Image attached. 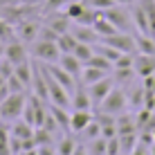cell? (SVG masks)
Listing matches in <instances>:
<instances>
[{
  "label": "cell",
  "instance_id": "cell-1",
  "mask_svg": "<svg viewBox=\"0 0 155 155\" xmlns=\"http://www.w3.org/2000/svg\"><path fill=\"white\" fill-rule=\"evenodd\" d=\"M97 108L101 110V113H106V115H121V113H126V108H128V94L124 92L121 88H115L108 92V97H106L101 104L97 106Z\"/></svg>",
  "mask_w": 155,
  "mask_h": 155
},
{
  "label": "cell",
  "instance_id": "cell-2",
  "mask_svg": "<svg viewBox=\"0 0 155 155\" xmlns=\"http://www.w3.org/2000/svg\"><path fill=\"white\" fill-rule=\"evenodd\" d=\"M25 104H27L25 92H9L7 97H5V101H0V117L7 119V121L18 119V117L23 115Z\"/></svg>",
  "mask_w": 155,
  "mask_h": 155
},
{
  "label": "cell",
  "instance_id": "cell-3",
  "mask_svg": "<svg viewBox=\"0 0 155 155\" xmlns=\"http://www.w3.org/2000/svg\"><path fill=\"white\" fill-rule=\"evenodd\" d=\"M31 54L34 58H38L43 63H58V58H61V47H58L56 41H43L38 38L34 43V47H31Z\"/></svg>",
  "mask_w": 155,
  "mask_h": 155
},
{
  "label": "cell",
  "instance_id": "cell-4",
  "mask_svg": "<svg viewBox=\"0 0 155 155\" xmlns=\"http://www.w3.org/2000/svg\"><path fill=\"white\" fill-rule=\"evenodd\" d=\"M101 43L115 47L119 52L126 54H137V45H135V34H128V31H117V34L108 36V38H101Z\"/></svg>",
  "mask_w": 155,
  "mask_h": 155
},
{
  "label": "cell",
  "instance_id": "cell-5",
  "mask_svg": "<svg viewBox=\"0 0 155 155\" xmlns=\"http://www.w3.org/2000/svg\"><path fill=\"white\" fill-rule=\"evenodd\" d=\"M101 16L108 18L119 31H128V29H130V25H133V18H130V14L124 9V5H115V7L101 12Z\"/></svg>",
  "mask_w": 155,
  "mask_h": 155
},
{
  "label": "cell",
  "instance_id": "cell-6",
  "mask_svg": "<svg viewBox=\"0 0 155 155\" xmlns=\"http://www.w3.org/2000/svg\"><path fill=\"white\" fill-rule=\"evenodd\" d=\"M115 85H117L115 79H110V77L99 79L97 83H90V85H88V94H90V99H92V106H99L101 101L108 97V92L115 88Z\"/></svg>",
  "mask_w": 155,
  "mask_h": 155
},
{
  "label": "cell",
  "instance_id": "cell-7",
  "mask_svg": "<svg viewBox=\"0 0 155 155\" xmlns=\"http://www.w3.org/2000/svg\"><path fill=\"white\" fill-rule=\"evenodd\" d=\"M45 68H47V72L54 77V81H58L63 88L68 90V92H74V88H77V81H74V77H72L68 70H63L58 63H45Z\"/></svg>",
  "mask_w": 155,
  "mask_h": 155
},
{
  "label": "cell",
  "instance_id": "cell-8",
  "mask_svg": "<svg viewBox=\"0 0 155 155\" xmlns=\"http://www.w3.org/2000/svg\"><path fill=\"white\" fill-rule=\"evenodd\" d=\"M135 74L142 79L151 77V74H155V54H140L137 52L135 54Z\"/></svg>",
  "mask_w": 155,
  "mask_h": 155
},
{
  "label": "cell",
  "instance_id": "cell-9",
  "mask_svg": "<svg viewBox=\"0 0 155 155\" xmlns=\"http://www.w3.org/2000/svg\"><path fill=\"white\" fill-rule=\"evenodd\" d=\"M5 58H9L14 65L27 61V50H25V43H23V41H16V38L9 41V43H5Z\"/></svg>",
  "mask_w": 155,
  "mask_h": 155
},
{
  "label": "cell",
  "instance_id": "cell-10",
  "mask_svg": "<svg viewBox=\"0 0 155 155\" xmlns=\"http://www.w3.org/2000/svg\"><path fill=\"white\" fill-rule=\"evenodd\" d=\"M31 94H36L41 101H50V88H47V81H45V74H43L41 68L34 65V77H31Z\"/></svg>",
  "mask_w": 155,
  "mask_h": 155
},
{
  "label": "cell",
  "instance_id": "cell-11",
  "mask_svg": "<svg viewBox=\"0 0 155 155\" xmlns=\"http://www.w3.org/2000/svg\"><path fill=\"white\" fill-rule=\"evenodd\" d=\"M94 119V115L90 110H74L70 115V130L72 133H83V128Z\"/></svg>",
  "mask_w": 155,
  "mask_h": 155
},
{
  "label": "cell",
  "instance_id": "cell-12",
  "mask_svg": "<svg viewBox=\"0 0 155 155\" xmlns=\"http://www.w3.org/2000/svg\"><path fill=\"white\" fill-rule=\"evenodd\" d=\"M130 18H133V25L137 27V31L140 34H148L151 36V23H148V16H146V12L140 7V2L133 7V12H130Z\"/></svg>",
  "mask_w": 155,
  "mask_h": 155
},
{
  "label": "cell",
  "instance_id": "cell-13",
  "mask_svg": "<svg viewBox=\"0 0 155 155\" xmlns=\"http://www.w3.org/2000/svg\"><path fill=\"white\" fill-rule=\"evenodd\" d=\"M70 31L74 34V38H77L79 43H90V45H94V43L99 41L94 27H90V25H74Z\"/></svg>",
  "mask_w": 155,
  "mask_h": 155
},
{
  "label": "cell",
  "instance_id": "cell-14",
  "mask_svg": "<svg viewBox=\"0 0 155 155\" xmlns=\"http://www.w3.org/2000/svg\"><path fill=\"white\" fill-rule=\"evenodd\" d=\"M72 108H74V110H92V99H90L88 90L81 88V85H77V88H74Z\"/></svg>",
  "mask_w": 155,
  "mask_h": 155
},
{
  "label": "cell",
  "instance_id": "cell-15",
  "mask_svg": "<svg viewBox=\"0 0 155 155\" xmlns=\"http://www.w3.org/2000/svg\"><path fill=\"white\" fill-rule=\"evenodd\" d=\"M58 65H61L63 70H68L74 79L81 77V72H83V63L79 61L74 54H61V58H58Z\"/></svg>",
  "mask_w": 155,
  "mask_h": 155
},
{
  "label": "cell",
  "instance_id": "cell-16",
  "mask_svg": "<svg viewBox=\"0 0 155 155\" xmlns=\"http://www.w3.org/2000/svg\"><path fill=\"white\" fill-rule=\"evenodd\" d=\"M9 135L18 137V140H27V137L34 135V126L27 124V121H25L23 117H18V119H14L12 128H9Z\"/></svg>",
  "mask_w": 155,
  "mask_h": 155
},
{
  "label": "cell",
  "instance_id": "cell-17",
  "mask_svg": "<svg viewBox=\"0 0 155 155\" xmlns=\"http://www.w3.org/2000/svg\"><path fill=\"white\" fill-rule=\"evenodd\" d=\"M128 133H137V119L133 115H117V135H128Z\"/></svg>",
  "mask_w": 155,
  "mask_h": 155
},
{
  "label": "cell",
  "instance_id": "cell-18",
  "mask_svg": "<svg viewBox=\"0 0 155 155\" xmlns=\"http://www.w3.org/2000/svg\"><path fill=\"white\" fill-rule=\"evenodd\" d=\"M92 27H94V31H97L99 38H108V36H113V34H117V31H119L108 18H104V16H101V12H99V16H97V20H94Z\"/></svg>",
  "mask_w": 155,
  "mask_h": 155
},
{
  "label": "cell",
  "instance_id": "cell-19",
  "mask_svg": "<svg viewBox=\"0 0 155 155\" xmlns=\"http://www.w3.org/2000/svg\"><path fill=\"white\" fill-rule=\"evenodd\" d=\"M50 113L56 119V124L61 130H70V115H68V108H61L56 104H50Z\"/></svg>",
  "mask_w": 155,
  "mask_h": 155
},
{
  "label": "cell",
  "instance_id": "cell-20",
  "mask_svg": "<svg viewBox=\"0 0 155 155\" xmlns=\"http://www.w3.org/2000/svg\"><path fill=\"white\" fill-rule=\"evenodd\" d=\"M14 74L29 88L31 85V77H34V65H31L29 61H23V63H18V65H14Z\"/></svg>",
  "mask_w": 155,
  "mask_h": 155
},
{
  "label": "cell",
  "instance_id": "cell-21",
  "mask_svg": "<svg viewBox=\"0 0 155 155\" xmlns=\"http://www.w3.org/2000/svg\"><path fill=\"white\" fill-rule=\"evenodd\" d=\"M135 45L140 54H155V38L148 34H135Z\"/></svg>",
  "mask_w": 155,
  "mask_h": 155
},
{
  "label": "cell",
  "instance_id": "cell-22",
  "mask_svg": "<svg viewBox=\"0 0 155 155\" xmlns=\"http://www.w3.org/2000/svg\"><path fill=\"white\" fill-rule=\"evenodd\" d=\"M104 77H108V72H106V70H99V68H92V65H83L81 81H83L85 85H90V83H97L99 79H104Z\"/></svg>",
  "mask_w": 155,
  "mask_h": 155
},
{
  "label": "cell",
  "instance_id": "cell-23",
  "mask_svg": "<svg viewBox=\"0 0 155 155\" xmlns=\"http://www.w3.org/2000/svg\"><path fill=\"white\" fill-rule=\"evenodd\" d=\"M38 25L34 23H20L18 25V34H20V41L23 43H34V38H38Z\"/></svg>",
  "mask_w": 155,
  "mask_h": 155
},
{
  "label": "cell",
  "instance_id": "cell-24",
  "mask_svg": "<svg viewBox=\"0 0 155 155\" xmlns=\"http://www.w3.org/2000/svg\"><path fill=\"white\" fill-rule=\"evenodd\" d=\"M119 144H121V155H130V153H133V148L140 144V135H137V133L119 135Z\"/></svg>",
  "mask_w": 155,
  "mask_h": 155
},
{
  "label": "cell",
  "instance_id": "cell-25",
  "mask_svg": "<svg viewBox=\"0 0 155 155\" xmlns=\"http://www.w3.org/2000/svg\"><path fill=\"white\" fill-rule=\"evenodd\" d=\"M72 54L77 56L79 61L83 63V65H85V63L92 58V54H94V45H90V43H77V47H74Z\"/></svg>",
  "mask_w": 155,
  "mask_h": 155
},
{
  "label": "cell",
  "instance_id": "cell-26",
  "mask_svg": "<svg viewBox=\"0 0 155 155\" xmlns=\"http://www.w3.org/2000/svg\"><path fill=\"white\" fill-rule=\"evenodd\" d=\"M58 47H61V52H63V54H72V52H74V47H77V38H74V34H72V31H65V34H61V36H58Z\"/></svg>",
  "mask_w": 155,
  "mask_h": 155
},
{
  "label": "cell",
  "instance_id": "cell-27",
  "mask_svg": "<svg viewBox=\"0 0 155 155\" xmlns=\"http://www.w3.org/2000/svg\"><path fill=\"white\" fill-rule=\"evenodd\" d=\"M85 65H92V68H99V70H106V72H113V68H115V63L113 61H108V58H106L104 54H99V52H94L92 54V58H90L88 63H85Z\"/></svg>",
  "mask_w": 155,
  "mask_h": 155
},
{
  "label": "cell",
  "instance_id": "cell-28",
  "mask_svg": "<svg viewBox=\"0 0 155 155\" xmlns=\"http://www.w3.org/2000/svg\"><path fill=\"white\" fill-rule=\"evenodd\" d=\"M50 27L56 31V34H65V31H70V16L63 14V16H54V18L50 20Z\"/></svg>",
  "mask_w": 155,
  "mask_h": 155
},
{
  "label": "cell",
  "instance_id": "cell-29",
  "mask_svg": "<svg viewBox=\"0 0 155 155\" xmlns=\"http://www.w3.org/2000/svg\"><path fill=\"white\" fill-rule=\"evenodd\" d=\"M144 101H146V88L140 85V88H135L130 92V97H128V106H133V108H144Z\"/></svg>",
  "mask_w": 155,
  "mask_h": 155
},
{
  "label": "cell",
  "instance_id": "cell-30",
  "mask_svg": "<svg viewBox=\"0 0 155 155\" xmlns=\"http://www.w3.org/2000/svg\"><path fill=\"white\" fill-rule=\"evenodd\" d=\"M140 7L148 16V23H151V36L155 38V0H140Z\"/></svg>",
  "mask_w": 155,
  "mask_h": 155
},
{
  "label": "cell",
  "instance_id": "cell-31",
  "mask_svg": "<svg viewBox=\"0 0 155 155\" xmlns=\"http://www.w3.org/2000/svg\"><path fill=\"white\" fill-rule=\"evenodd\" d=\"M77 146H79V144H77V140H74V137H63V140L58 142L56 155H72Z\"/></svg>",
  "mask_w": 155,
  "mask_h": 155
},
{
  "label": "cell",
  "instance_id": "cell-32",
  "mask_svg": "<svg viewBox=\"0 0 155 155\" xmlns=\"http://www.w3.org/2000/svg\"><path fill=\"white\" fill-rule=\"evenodd\" d=\"M106 137H94L88 142V153L90 155H106Z\"/></svg>",
  "mask_w": 155,
  "mask_h": 155
},
{
  "label": "cell",
  "instance_id": "cell-33",
  "mask_svg": "<svg viewBox=\"0 0 155 155\" xmlns=\"http://www.w3.org/2000/svg\"><path fill=\"white\" fill-rule=\"evenodd\" d=\"M52 135H54V133H50L47 128H43V126L34 128V140H36V144H38V146H50Z\"/></svg>",
  "mask_w": 155,
  "mask_h": 155
},
{
  "label": "cell",
  "instance_id": "cell-34",
  "mask_svg": "<svg viewBox=\"0 0 155 155\" xmlns=\"http://www.w3.org/2000/svg\"><path fill=\"white\" fill-rule=\"evenodd\" d=\"M83 137H85V142L94 140V137H101V124H99L97 119H92L88 126L83 128Z\"/></svg>",
  "mask_w": 155,
  "mask_h": 155
},
{
  "label": "cell",
  "instance_id": "cell-35",
  "mask_svg": "<svg viewBox=\"0 0 155 155\" xmlns=\"http://www.w3.org/2000/svg\"><path fill=\"white\" fill-rule=\"evenodd\" d=\"M115 83H128L133 77H135V68H124V70H119V68H115Z\"/></svg>",
  "mask_w": 155,
  "mask_h": 155
},
{
  "label": "cell",
  "instance_id": "cell-36",
  "mask_svg": "<svg viewBox=\"0 0 155 155\" xmlns=\"http://www.w3.org/2000/svg\"><path fill=\"white\" fill-rule=\"evenodd\" d=\"M14 41V27L9 25V20L0 18V43H9Z\"/></svg>",
  "mask_w": 155,
  "mask_h": 155
},
{
  "label": "cell",
  "instance_id": "cell-37",
  "mask_svg": "<svg viewBox=\"0 0 155 155\" xmlns=\"http://www.w3.org/2000/svg\"><path fill=\"white\" fill-rule=\"evenodd\" d=\"M85 9V5L83 2H68V7H65V14L70 16V20H77L79 16H81V12Z\"/></svg>",
  "mask_w": 155,
  "mask_h": 155
},
{
  "label": "cell",
  "instance_id": "cell-38",
  "mask_svg": "<svg viewBox=\"0 0 155 155\" xmlns=\"http://www.w3.org/2000/svg\"><path fill=\"white\" fill-rule=\"evenodd\" d=\"M7 88H9V92H25V90H27V85L20 81L16 74H12V77L7 79Z\"/></svg>",
  "mask_w": 155,
  "mask_h": 155
},
{
  "label": "cell",
  "instance_id": "cell-39",
  "mask_svg": "<svg viewBox=\"0 0 155 155\" xmlns=\"http://www.w3.org/2000/svg\"><path fill=\"white\" fill-rule=\"evenodd\" d=\"M133 65H135V54H126V52L115 61V68H119V70H124V68H133Z\"/></svg>",
  "mask_w": 155,
  "mask_h": 155
},
{
  "label": "cell",
  "instance_id": "cell-40",
  "mask_svg": "<svg viewBox=\"0 0 155 155\" xmlns=\"http://www.w3.org/2000/svg\"><path fill=\"white\" fill-rule=\"evenodd\" d=\"M12 74H14V63L9 61V58H5V56H2V58H0V77L7 81Z\"/></svg>",
  "mask_w": 155,
  "mask_h": 155
},
{
  "label": "cell",
  "instance_id": "cell-41",
  "mask_svg": "<svg viewBox=\"0 0 155 155\" xmlns=\"http://www.w3.org/2000/svg\"><path fill=\"white\" fill-rule=\"evenodd\" d=\"M106 153L108 155H121V144H119V135L117 137H110L106 142Z\"/></svg>",
  "mask_w": 155,
  "mask_h": 155
},
{
  "label": "cell",
  "instance_id": "cell-42",
  "mask_svg": "<svg viewBox=\"0 0 155 155\" xmlns=\"http://www.w3.org/2000/svg\"><path fill=\"white\" fill-rule=\"evenodd\" d=\"M88 5L92 9H97V12H106V9H110V7H115V0H88Z\"/></svg>",
  "mask_w": 155,
  "mask_h": 155
},
{
  "label": "cell",
  "instance_id": "cell-43",
  "mask_svg": "<svg viewBox=\"0 0 155 155\" xmlns=\"http://www.w3.org/2000/svg\"><path fill=\"white\" fill-rule=\"evenodd\" d=\"M58 36H61V34H56L50 25H45V27L38 29V38H43V41H58Z\"/></svg>",
  "mask_w": 155,
  "mask_h": 155
},
{
  "label": "cell",
  "instance_id": "cell-44",
  "mask_svg": "<svg viewBox=\"0 0 155 155\" xmlns=\"http://www.w3.org/2000/svg\"><path fill=\"white\" fill-rule=\"evenodd\" d=\"M101 137H106V140L117 137V121L115 124H101Z\"/></svg>",
  "mask_w": 155,
  "mask_h": 155
},
{
  "label": "cell",
  "instance_id": "cell-45",
  "mask_svg": "<svg viewBox=\"0 0 155 155\" xmlns=\"http://www.w3.org/2000/svg\"><path fill=\"white\" fill-rule=\"evenodd\" d=\"M9 148H12V155H16V153H20L23 151V140H18V137H9Z\"/></svg>",
  "mask_w": 155,
  "mask_h": 155
},
{
  "label": "cell",
  "instance_id": "cell-46",
  "mask_svg": "<svg viewBox=\"0 0 155 155\" xmlns=\"http://www.w3.org/2000/svg\"><path fill=\"white\" fill-rule=\"evenodd\" d=\"M130 155H151V151H148V146H144V144L140 142L135 148H133V153Z\"/></svg>",
  "mask_w": 155,
  "mask_h": 155
},
{
  "label": "cell",
  "instance_id": "cell-47",
  "mask_svg": "<svg viewBox=\"0 0 155 155\" xmlns=\"http://www.w3.org/2000/svg\"><path fill=\"white\" fill-rule=\"evenodd\" d=\"M68 0H45V5H47V9H58L61 5H65Z\"/></svg>",
  "mask_w": 155,
  "mask_h": 155
},
{
  "label": "cell",
  "instance_id": "cell-48",
  "mask_svg": "<svg viewBox=\"0 0 155 155\" xmlns=\"http://www.w3.org/2000/svg\"><path fill=\"white\" fill-rule=\"evenodd\" d=\"M18 2H23V0H0V7H2V9H9V7H16Z\"/></svg>",
  "mask_w": 155,
  "mask_h": 155
},
{
  "label": "cell",
  "instance_id": "cell-49",
  "mask_svg": "<svg viewBox=\"0 0 155 155\" xmlns=\"http://www.w3.org/2000/svg\"><path fill=\"white\" fill-rule=\"evenodd\" d=\"M72 155H90V153H88V148H85V146H81V144H79V146L74 148Z\"/></svg>",
  "mask_w": 155,
  "mask_h": 155
},
{
  "label": "cell",
  "instance_id": "cell-50",
  "mask_svg": "<svg viewBox=\"0 0 155 155\" xmlns=\"http://www.w3.org/2000/svg\"><path fill=\"white\" fill-rule=\"evenodd\" d=\"M38 155H54L50 146H38Z\"/></svg>",
  "mask_w": 155,
  "mask_h": 155
},
{
  "label": "cell",
  "instance_id": "cell-51",
  "mask_svg": "<svg viewBox=\"0 0 155 155\" xmlns=\"http://www.w3.org/2000/svg\"><path fill=\"white\" fill-rule=\"evenodd\" d=\"M16 155H38V148H31V151H20Z\"/></svg>",
  "mask_w": 155,
  "mask_h": 155
},
{
  "label": "cell",
  "instance_id": "cell-52",
  "mask_svg": "<svg viewBox=\"0 0 155 155\" xmlns=\"http://www.w3.org/2000/svg\"><path fill=\"white\" fill-rule=\"evenodd\" d=\"M115 2H117V5H124V7H128V5H133L135 0H115Z\"/></svg>",
  "mask_w": 155,
  "mask_h": 155
},
{
  "label": "cell",
  "instance_id": "cell-53",
  "mask_svg": "<svg viewBox=\"0 0 155 155\" xmlns=\"http://www.w3.org/2000/svg\"><path fill=\"white\" fill-rule=\"evenodd\" d=\"M2 56H5V45L0 43V58H2Z\"/></svg>",
  "mask_w": 155,
  "mask_h": 155
},
{
  "label": "cell",
  "instance_id": "cell-54",
  "mask_svg": "<svg viewBox=\"0 0 155 155\" xmlns=\"http://www.w3.org/2000/svg\"><path fill=\"white\" fill-rule=\"evenodd\" d=\"M148 151H151V155H155V142H153V146L148 148Z\"/></svg>",
  "mask_w": 155,
  "mask_h": 155
},
{
  "label": "cell",
  "instance_id": "cell-55",
  "mask_svg": "<svg viewBox=\"0 0 155 155\" xmlns=\"http://www.w3.org/2000/svg\"><path fill=\"white\" fill-rule=\"evenodd\" d=\"M5 83H7V81H5V79L0 77V88H5Z\"/></svg>",
  "mask_w": 155,
  "mask_h": 155
},
{
  "label": "cell",
  "instance_id": "cell-56",
  "mask_svg": "<svg viewBox=\"0 0 155 155\" xmlns=\"http://www.w3.org/2000/svg\"><path fill=\"white\" fill-rule=\"evenodd\" d=\"M0 121H2V117H0Z\"/></svg>",
  "mask_w": 155,
  "mask_h": 155
},
{
  "label": "cell",
  "instance_id": "cell-57",
  "mask_svg": "<svg viewBox=\"0 0 155 155\" xmlns=\"http://www.w3.org/2000/svg\"><path fill=\"white\" fill-rule=\"evenodd\" d=\"M106 155H108V153H106Z\"/></svg>",
  "mask_w": 155,
  "mask_h": 155
}]
</instances>
